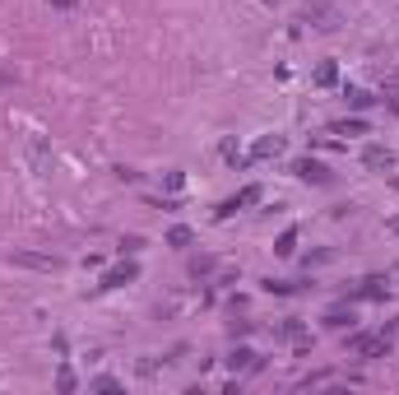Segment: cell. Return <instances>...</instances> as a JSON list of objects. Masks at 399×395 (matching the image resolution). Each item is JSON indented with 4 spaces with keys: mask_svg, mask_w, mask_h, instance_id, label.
Masks as SVG:
<instances>
[{
    "mask_svg": "<svg viewBox=\"0 0 399 395\" xmlns=\"http://www.w3.org/2000/svg\"><path fill=\"white\" fill-rule=\"evenodd\" d=\"M89 391H121V382H116V377H93Z\"/></svg>",
    "mask_w": 399,
    "mask_h": 395,
    "instance_id": "19",
    "label": "cell"
},
{
    "mask_svg": "<svg viewBox=\"0 0 399 395\" xmlns=\"http://www.w3.org/2000/svg\"><path fill=\"white\" fill-rule=\"evenodd\" d=\"M348 349H353L357 358H386L390 353V335H353L348 339Z\"/></svg>",
    "mask_w": 399,
    "mask_h": 395,
    "instance_id": "2",
    "label": "cell"
},
{
    "mask_svg": "<svg viewBox=\"0 0 399 395\" xmlns=\"http://www.w3.org/2000/svg\"><path fill=\"white\" fill-rule=\"evenodd\" d=\"M390 233H395V237H399V219H390Z\"/></svg>",
    "mask_w": 399,
    "mask_h": 395,
    "instance_id": "23",
    "label": "cell"
},
{
    "mask_svg": "<svg viewBox=\"0 0 399 395\" xmlns=\"http://www.w3.org/2000/svg\"><path fill=\"white\" fill-rule=\"evenodd\" d=\"M325 326H330V330H348V326H353V307H334V312L325 316Z\"/></svg>",
    "mask_w": 399,
    "mask_h": 395,
    "instance_id": "13",
    "label": "cell"
},
{
    "mask_svg": "<svg viewBox=\"0 0 399 395\" xmlns=\"http://www.w3.org/2000/svg\"><path fill=\"white\" fill-rule=\"evenodd\" d=\"M190 242H195V233H190L186 224H177L172 233H167V247H190Z\"/></svg>",
    "mask_w": 399,
    "mask_h": 395,
    "instance_id": "16",
    "label": "cell"
},
{
    "mask_svg": "<svg viewBox=\"0 0 399 395\" xmlns=\"http://www.w3.org/2000/svg\"><path fill=\"white\" fill-rule=\"evenodd\" d=\"M28 158H33V168H37V172H47V149H42V135H33V140H28Z\"/></svg>",
    "mask_w": 399,
    "mask_h": 395,
    "instance_id": "15",
    "label": "cell"
},
{
    "mask_svg": "<svg viewBox=\"0 0 399 395\" xmlns=\"http://www.w3.org/2000/svg\"><path fill=\"white\" fill-rule=\"evenodd\" d=\"M344 98H348V107H353V112H367V107L376 102V93H367V89H344Z\"/></svg>",
    "mask_w": 399,
    "mask_h": 395,
    "instance_id": "12",
    "label": "cell"
},
{
    "mask_svg": "<svg viewBox=\"0 0 399 395\" xmlns=\"http://www.w3.org/2000/svg\"><path fill=\"white\" fill-rule=\"evenodd\" d=\"M395 186H399V177H395Z\"/></svg>",
    "mask_w": 399,
    "mask_h": 395,
    "instance_id": "24",
    "label": "cell"
},
{
    "mask_svg": "<svg viewBox=\"0 0 399 395\" xmlns=\"http://www.w3.org/2000/svg\"><path fill=\"white\" fill-rule=\"evenodd\" d=\"M140 279V265H135V260H121V265H111L107 274H102V293H107V288H125V284H135Z\"/></svg>",
    "mask_w": 399,
    "mask_h": 395,
    "instance_id": "3",
    "label": "cell"
},
{
    "mask_svg": "<svg viewBox=\"0 0 399 395\" xmlns=\"http://www.w3.org/2000/svg\"><path fill=\"white\" fill-rule=\"evenodd\" d=\"M255 200H260V186H242V191H237L233 200H223L214 214H219V219H233L237 209H246V205H255Z\"/></svg>",
    "mask_w": 399,
    "mask_h": 395,
    "instance_id": "5",
    "label": "cell"
},
{
    "mask_svg": "<svg viewBox=\"0 0 399 395\" xmlns=\"http://www.w3.org/2000/svg\"><path fill=\"white\" fill-rule=\"evenodd\" d=\"M163 186H167V191H181V186H186V172H167Z\"/></svg>",
    "mask_w": 399,
    "mask_h": 395,
    "instance_id": "20",
    "label": "cell"
},
{
    "mask_svg": "<svg viewBox=\"0 0 399 395\" xmlns=\"http://www.w3.org/2000/svg\"><path fill=\"white\" fill-rule=\"evenodd\" d=\"M293 251H297V228H283L274 242V256H293Z\"/></svg>",
    "mask_w": 399,
    "mask_h": 395,
    "instance_id": "14",
    "label": "cell"
},
{
    "mask_svg": "<svg viewBox=\"0 0 399 395\" xmlns=\"http://www.w3.org/2000/svg\"><path fill=\"white\" fill-rule=\"evenodd\" d=\"M214 270V260L209 256H200V260H190V274H209Z\"/></svg>",
    "mask_w": 399,
    "mask_h": 395,
    "instance_id": "21",
    "label": "cell"
},
{
    "mask_svg": "<svg viewBox=\"0 0 399 395\" xmlns=\"http://www.w3.org/2000/svg\"><path fill=\"white\" fill-rule=\"evenodd\" d=\"M283 339H293L297 349H307V330H302V321H288V326H283Z\"/></svg>",
    "mask_w": 399,
    "mask_h": 395,
    "instance_id": "17",
    "label": "cell"
},
{
    "mask_svg": "<svg viewBox=\"0 0 399 395\" xmlns=\"http://www.w3.org/2000/svg\"><path fill=\"white\" fill-rule=\"evenodd\" d=\"M293 177H297V181H311V186H330L334 172L325 168V163H316V158H297V163H293Z\"/></svg>",
    "mask_w": 399,
    "mask_h": 395,
    "instance_id": "1",
    "label": "cell"
},
{
    "mask_svg": "<svg viewBox=\"0 0 399 395\" xmlns=\"http://www.w3.org/2000/svg\"><path fill=\"white\" fill-rule=\"evenodd\" d=\"M10 84H14V75L10 70H0V89H10Z\"/></svg>",
    "mask_w": 399,
    "mask_h": 395,
    "instance_id": "22",
    "label": "cell"
},
{
    "mask_svg": "<svg viewBox=\"0 0 399 395\" xmlns=\"http://www.w3.org/2000/svg\"><path fill=\"white\" fill-rule=\"evenodd\" d=\"M75 386H79V382H75V372H70V367H61V372H56V391H66V395H70Z\"/></svg>",
    "mask_w": 399,
    "mask_h": 395,
    "instance_id": "18",
    "label": "cell"
},
{
    "mask_svg": "<svg viewBox=\"0 0 399 395\" xmlns=\"http://www.w3.org/2000/svg\"><path fill=\"white\" fill-rule=\"evenodd\" d=\"M330 130H334V135H367V121H362V116H344V121H334Z\"/></svg>",
    "mask_w": 399,
    "mask_h": 395,
    "instance_id": "11",
    "label": "cell"
},
{
    "mask_svg": "<svg viewBox=\"0 0 399 395\" xmlns=\"http://www.w3.org/2000/svg\"><path fill=\"white\" fill-rule=\"evenodd\" d=\"M283 145H288L283 135H260V140L251 145V154H246V163H265V158H278V154H283Z\"/></svg>",
    "mask_w": 399,
    "mask_h": 395,
    "instance_id": "4",
    "label": "cell"
},
{
    "mask_svg": "<svg viewBox=\"0 0 399 395\" xmlns=\"http://www.w3.org/2000/svg\"><path fill=\"white\" fill-rule=\"evenodd\" d=\"M376 298H386V279H376V274H372V279H362L353 293H348V303H376Z\"/></svg>",
    "mask_w": 399,
    "mask_h": 395,
    "instance_id": "7",
    "label": "cell"
},
{
    "mask_svg": "<svg viewBox=\"0 0 399 395\" xmlns=\"http://www.w3.org/2000/svg\"><path fill=\"white\" fill-rule=\"evenodd\" d=\"M334 84H339V66H334V61H321V66H316V89H334Z\"/></svg>",
    "mask_w": 399,
    "mask_h": 395,
    "instance_id": "10",
    "label": "cell"
},
{
    "mask_svg": "<svg viewBox=\"0 0 399 395\" xmlns=\"http://www.w3.org/2000/svg\"><path fill=\"white\" fill-rule=\"evenodd\" d=\"M228 367H233V372H255V367H260V353L246 349V344H237V349L228 353Z\"/></svg>",
    "mask_w": 399,
    "mask_h": 395,
    "instance_id": "8",
    "label": "cell"
},
{
    "mask_svg": "<svg viewBox=\"0 0 399 395\" xmlns=\"http://www.w3.org/2000/svg\"><path fill=\"white\" fill-rule=\"evenodd\" d=\"M14 265H28V270H61V256H37V251H19Z\"/></svg>",
    "mask_w": 399,
    "mask_h": 395,
    "instance_id": "9",
    "label": "cell"
},
{
    "mask_svg": "<svg viewBox=\"0 0 399 395\" xmlns=\"http://www.w3.org/2000/svg\"><path fill=\"white\" fill-rule=\"evenodd\" d=\"M362 163H367L372 172H390V168H395V149H386V145H367V149H362Z\"/></svg>",
    "mask_w": 399,
    "mask_h": 395,
    "instance_id": "6",
    "label": "cell"
}]
</instances>
